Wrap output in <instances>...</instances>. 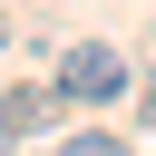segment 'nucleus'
Instances as JSON below:
<instances>
[{
    "label": "nucleus",
    "mask_w": 156,
    "mask_h": 156,
    "mask_svg": "<svg viewBox=\"0 0 156 156\" xmlns=\"http://www.w3.org/2000/svg\"><path fill=\"white\" fill-rule=\"evenodd\" d=\"M49 117H58V88H0V127L10 136H39Z\"/></svg>",
    "instance_id": "obj_2"
},
{
    "label": "nucleus",
    "mask_w": 156,
    "mask_h": 156,
    "mask_svg": "<svg viewBox=\"0 0 156 156\" xmlns=\"http://www.w3.org/2000/svg\"><path fill=\"white\" fill-rule=\"evenodd\" d=\"M58 98H78V107L127 98V58H117L107 39H68V49H58Z\"/></svg>",
    "instance_id": "obj_1"
},
{
    "label": "nucleus",
    "mask_w": 156,
    "mask_h": 156,
    "mask_svg": "<svg viewBox=\"0 0 156 156\" xmlns=\"http://www.w3.org/2000/svg\"><path fill=\"white\" fill-rule=\"evenodd\" d=\"M58 156H136V146H117V136H68Z\"/></svg>",
    "instance_id": "obj_3"
},
{
    "label": "nucleus",
    "mask_w": 156,
    "mask_h": 156,
    "mask_svg": "<svg viewBox=\"0 0 156 156\" xmlns=\"http://www.w3.org/2000/svg\"><path fill=\"white\" fill-rule=\"evenodd\" d=\"M0 156H10V127H0Z\"/></svg>",
    "instance_id": "obj_5"
},
{
    "label": "nucleus",
    "mask_w": 156,
    "mask_h": 156,
    "mask_svg": "<svg viewBox=\"0 0 156 156\" xmlns=\"http://www.w3.org/2000/svg\"><path fill=\"white\" fill-rule=\"evenodd\" d=\"M146 117H156V78H146Z\"/></svg>",
    "instance_id": "obj_4"
}]
</instances>
